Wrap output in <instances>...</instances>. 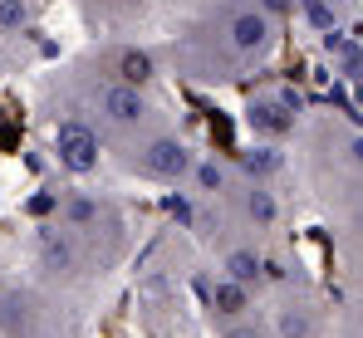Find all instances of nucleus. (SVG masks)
<instances>
[{
    "mask_svg": "<svg viewBox=\"0 0 363 338\" xmlns=\"http://www.w3.org/2000/svg\"><path fill=\"white\" fill-rule=\"evenodd\" d=\"M108 152L118 157V167L128 176H138V181H152V186H182V181H191V171H196V152H191V142L172 133V128H147V133H138V137H123V142H108Z\"/></svg>",
    "mask_w": 363,
    "mask_h": 338,
    "instance_id": "nucleus-1",
    "label": "nucleus"
},
{
    "mask_svg": "<svg viewBox=\"0 0 363 338\" xmlns=\"http://www.w3.org/2000/svg\"><path fill=\"white\" fill-rule=\"evenodd\" d=\"M60 221L104 260V265H113L123 250V240H128V225H123V211L108 201V196H99V191H69L60 201Z\"/></svg>",
    "mask_w": 363,
    "mask_h": 338,
    "instance_id": "nucleus-2",
    "label": "nucleus"
},
{
    "mask_svg": "<svg viewBox=\"0 0 363 338\" xmlns=\"http://www.w3.org/2000/svg\"><path fill=\"white\" fill-rule=\"evenodd\" d=\"M35 270H40L50 284L69 289V284L94 280V275L104 270V260H99L64 221H50V225L35 230Z\"/></svg>",
    "mask_w": 363,
    "mask_h": 338,
    "instance_id": "nucleus-3",
    "label": "nucleus"
},
{
    "mask_svg": "<svg viewBox=\"0 0 363 338\" xmlns=\"http://www.w3.org/2000/svg\"><path fill=\"white\" fill-rule=\"evenodd\" d=\"M216 40H221V50L231 55L236 69H241V64H260V59L275 50V20H270L265 5L241 0V5H231V10L221 15Z\"/></svg>",
    "mask_w": 363,
    "mask_h": 338,
    "instance_id": "nucleus-4",
    "label": "nucleus"
},
{
    "mask_svg": "<svg viewBox=\"0 0 363 338\" xmlns=\"http://www.w3.org/2000/svg\"><path fill=\"white\" fill-rule=\"evenodd\" d=\"M50 152L69 176H89L104 162V133L84 113H50Z\"/></svg>",
    "mask_w": 363,
    "mask_h": 338,
    "instance_id": "nucleus-5",
    "label": "nucleus"
},
{
    "mask_svg": "<svg viewBox=\"0 0 363 338\" xmlns=\"http://www.w3.org/2000/svg\"><path fill=\"white\" fill-rule=\"evenodd\" d=\"M55 304L20 280L0 284V338H55L50 334V314Z\"/></svg>",
    "mask_w": 363,
    "mask_h": 338,
    "instance_id": "nucleus-6",
    "label": "nucleus"
},
{
    "mask_svg": "<svg viewBox=\"0 0 363 338\" xmlns=\"http://www.w3.org/2000/svg\"><path fill=\"white\" fill-rule=\"evenodd\" d=\"M231 201L241 206L245 230H255V235L275 230V221H280V201H275V191H270L265 181H241V186H231Z\"/></svg>",
    "mask_w": 363,
    "mask_h": 338,
    "instance_id": "nucleus-7",
    "label": "nucleus"
},
{
    "mask_svg": "<svg viewBox=\"0 0 363 338\" xmlns=\"http://www.w3.org/2000/svg\"><path fill=\"white\" fill-rule=\"evenodd\" d=\"M99 69H104L108 79H118V84L147 89V84H152V74H157V59L147 55V50H138V45H113V50H104Z\"/></svg>",
    "mask_w": 363,
    "mask_h": 338,
    "instance_id": "nucleus-8",
    "label": "nucleus"
},
{
    "mask_svg": "<svg viewBox=\"0 0 363 338\" xmlns=\"http://www.w3.org/2000/svg\"><path fill=\"white\" fill-rule=\"evenodd\" d=\"M206 304H211V314L221 324H241V319H250V284L231 280V275H216L206 284Z\"/></svg>",
    "mask_w": 363,
    "mask_h": 338,
    "instance_id": "nucleus-9",
    "label": "nucleus"
},
{
    "mask_svg": "<svg viewBox=\"0 0 363 338\" xmlns=\"http://www.w3.org/2000/svg\"><path fill=\"white\" fill-rule=\"evenodd\" d=\"M231 186H236V181H231V167L216 162V157H201L196 171H191V191H196L201 201H226Z\"/></svg>",
    "mask_w": 363,
    "mask_h": 338,
    "instance_id": "nucleus-10",
    "label": "nucleus"
},
{
    "mask_svg": "<svg viewBox=\"0 0 363 338\" xmlns=\"http://www.w3.org/2000/svg\"><path fill=\"white\" fill-rule=\"evenodd\" d=\"M250 128H260L265 137L290 133V128H295V103H290V98H285V103H275V98H255V103H250Z\"/></svg>",
    "mask_w": 363,
    "mask_h": 338,
    "instance_id": "nucleus-11",
    "label": "nucleus"
},
{
    "mask_svg": "<svg viewBox=\"0 0 363 338\" xmlns=\"http://www.w3.org/2000/svg\"><path fill=\"white\" fill-rule=\"evenodd\" d=\"M275 338H314V309L285 299V304L275 309Z\"/></svg>",
    "mask_w": 363,
    "mask_h": 338,
    "instance_id": "nucleus-12",
    "label": "nucleus"
},
{
    "mask_svg": "<svg viewBox=\"0 0 363 338\" xmlns=\"http://www.w3.org/2000/svg\"><path fill=\"white\" fill-rule=\"evenodd\" d=\"M221 275H231V280H241V284H255L260 280V250L255 245H231L221 255Z\"/></svg>",
    "mask_w": 363,
    "mask_h": 338,
    "instance_id": "nucleus-13",
    "label": "nucleus"
},
{
    "mask_svg": "<svg viewBox=\"0 0 363 338\" xmlns=\"http://www.w3.org/2000/svg\"><path fill=\"white\" fill-rule=\"evenodd\" d=\"M89 20H104V25H123L143 10V0H84Z\"/></svg>",
    "mask_w": 363,
    "mask_h": 338,
    "instance_id": "nucleus-14",
    "label": "nucleus"
},
{
    "mask_svg": "<svg viewBox=\"0 0 363 338\" xmlns=\"http://www.w3.org/2000/svg\"><path fill=\"white\" fill-rule=\"evenodd\" d=\"M35 25L30 0H0V35H25Z\"/></svg>",
    "mask_w": 363,
    "mask_h": 338,
    "instance_id": "nucleus-15",
    "label": "nucleus"
},
{
    "mask_svg": "<svg viewBox=\"0 0 363 338\" xmlns=\"http://www.w3.org/2000/svg\"><path fill=\"white\" fill-rule=\"evenodd\" d=\"M221 338H265V334H260L250 319H241V324H226V334H221Z\"/></svg>",
    "mask_w": 363,
    "mask_h": 338,
    "instance_id": "nucleus-16",
    "label": "nucleus"
},
{
    "mask_svg": "<svg viewBox=\"0 0 363 338\" xmlns=\"http://www.w3.org/2000/svg\"><path fill=\"white\" fill-rule=\"evenodd\" d=\"M349 235H354V240L363 245V196L354 201V216H349Z\"/></svg>",
    "mask_w": 363,
    "mask_h": 338,
    "instance_id": "nucleus-17",
    "label": "nucleus"
},
{
    "mask_svg": "<svg viewBox=\"0 0 363 338\" xmlns=\"http://www.w3.org/2000/svg\"><path fill=\"white\" fill-rule=\"evenodd\" d=\"M349 338H363V309L354 314V324H349Z\"/></svg>",
    "mask_w": 363,
    "mask_h": 338,
    "instance_id": "nucleus-18",
    "label": "nucleus"
},
{
    "mask_svg": "<svg viewBox=\"0 0 363 338\" xmlns=\"http://www.w3.org/2000/svg\"><path fill=\"white\" fill-rule=\"evenodd\" d=\"M354 280L363 284V245H359V255H354Z\"/></svg>",
    "mask_w": 363,
    "mask_h": 338,
    "instance_id": "nucleus-19",
    "label": "nucleus"
}]
</instances>
